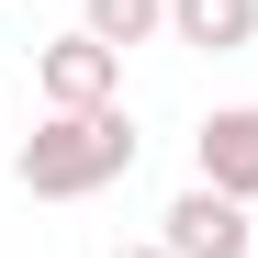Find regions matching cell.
<instances>
[{"mask_svg":"<svg viewBox=\"0 0 258 258\" xmlns=\"http://www.w3.org/2000/svg\"><path fill=\"white\" fill-rule=\"evenodd\" d=\"M135 112L123 101H101V112H45L34 135L12 146V168H23V191L34 202H90V191H112L123 168H135Z\"/></svg>","mask_w":258,"mask_h":258,"instance_id":"1","label":"cell"},{"mask_svg":"<svg viewBox=\"0 0 258 258\" xmlns=\"http://www.w3.org/2000/svg\"><path fill=\"white\" fill-rule=\"evenodd\" d=\"M34 90H45V112H101V101H123V45H101L79 23L56 45H34Z\"/></svg>","mask_w":258,"mask_h":258,"instance_id":"2","label":"cell"},{"mask_svg":"<svg viewBox=\"0 0 258 258\" xmlns=\"http://www.w3.org/2000/svg\"><path fill=\"white\" fill-rule=\"evenodd\" d=\"M157 236L180 247V258H247V247H258L247 202H236V191H213V180H191L180 202H168V213H157Z\"/></svg>","mask_w":258,"mask_h":258,"instance_id":"3","label":"cell"},{"mask_svg":"<svg viewBox=\"0 0 258 258\" xmlns=\"http://www.w3.org/2000/svg\"><path fill=\"white\" fill-rule=\"evenodd\" d=\"M191 180H213V191H236V202H258V101H225V112H202V135H191Z\"/></svg>","mask_w":258,"mask_h":258,"instance_id":"4","label":"cell"},{"mask_svg":"<svg viewBox=\"0 0 258 258\" xmlns=\"http://www.w3.org/2000/svg\"><path fill=\"white\" fill-rule=\"evenodd\" d=\"M168 45H191V56H247V45H258V0H168Z\"/></svg>","mask_w":258,"mask_h":258,"instance_id":"5","label":"cell"},{"mask_svg":"<svg viewBox=\"0 0 258 258\" xmlns=\"http://www.w3.org/2000/svg\"><path fill=\"white\" fill-rule=\"evenodd\" d=\"M79 23H90L101 45L135 56V45H157V34H168V0H79Z\"/></svg>","mask_w":258,"mask_h":258,"instance_id":"6","label":"cell"},{"mask_svg":"<svg viewBox=\"0 0 258 258\" xmlns=\"http://www.w3.org/2000/svg\"><path fill=\"white\" fill-rule=\"evenodd\" d=\"M112 258H180V247H168V236H135V247H112Z\"/></svg>","mask_w":258,"mask_h":258,"instance_id":"7","label":"cell"}]
</instances>
